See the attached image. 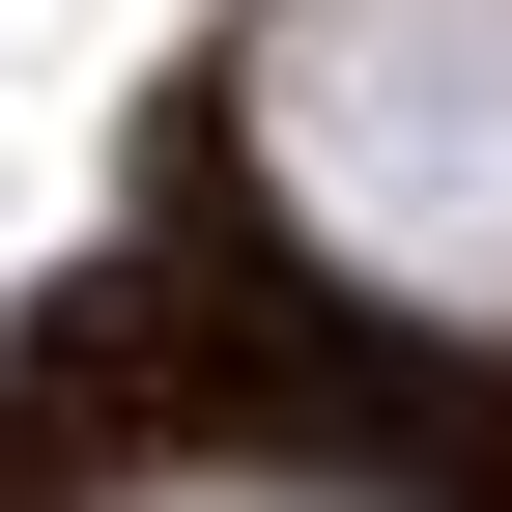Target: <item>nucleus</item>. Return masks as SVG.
Wrapping results in <instances>:
<instances>
[{"mask_svg":"<svg viewBox=\"0 0 512 512\" xmlns=\"http://www.w3.org/2000/svg\"><path fill=\"white\" fill-rule=\"evenodd\" d=\"M256 171L342 285L512 342V0H285L256 29Z\"/></svg>","mask_w":512,"mask_h":512,"instance_id":"obj_1","label":"nucleus"},{"mask_svg":"<svg viewBox=\"0 0 512 512\" xmlns=\"http://www.w3.org/2000/svg\"><path fill=\"white\" fill-rule=\"evenodd\" d=\"M114 512H370V484H313V456H171V484H114Z\"/></svg>","mask_w":512,"mask_h":512,"instance_id":"obj_2","label":"nucleus"}]
</instances>
